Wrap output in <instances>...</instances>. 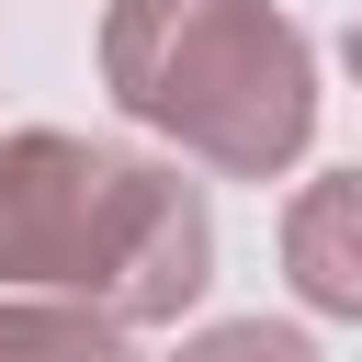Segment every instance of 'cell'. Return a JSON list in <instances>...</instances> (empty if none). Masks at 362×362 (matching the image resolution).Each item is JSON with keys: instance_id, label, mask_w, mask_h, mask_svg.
Masks as SVG:
<instances>
[{"instance_id": "cell-6", "label": "cell", "mask_w": 362, "mask_h": 362, "mask_svg": "<svg viewBox=\"0 0 362 362\" xmlns=\"http://www.w3.org/2000/svg\"><path fill=\"white\" fill-rule=\"evenodd\" d=\"M351 68H362V23H351Z\"/></svg>"}, {"instance_id": "cell-1", "label": "cell", "mask_w": 362, "mask_h": 362, "mask_svg": "<svg viewBox=\"0 0 362 362\" xmlns=\"http://www.w3.org/2000/svg\"><path fill=\"white\" fill-rule=\"evenodd\" d=\"M204 260L215 226L192 181L45 124L0 147V283H57L113 328H158L204 294Z\"/></svg>"}, {"instance_id": "cell-2", "label": "cell", "mask_w": 362, "mask_h": 362, "mask_svg": "<svg viewBox=\"0 0 362 362\" xmlns=\"http://www.w3.org/2000/svg\"><path fill=\"white\" fill-rule=\"evenodd\" d=\"M102 68L124 113H147L158 136H181L238 181H272L317 124L305 34L272 0H113Z\"/></svg>"}, {"instance_id": "cell-5", "label": "cell", "mask_w": 362, "mask_h": 362, "mask_svg": "<svg viewBox=\"0 0 362 362\" xmlns=\"http://www.w3.org/2000/svg\"><path fill=\"white\" fill-rule=\"evenodd\" d=\"M181 362H317L294 328H272V317H226V328H204Z\"/></svg>"}, {"instance_id": "cell-4", "label": "cell", "mask_w": 362, "mask_h": 362, "mask_svg": "<svg viewBox=\"0 0 362 362\" xmlns=\"http://www.w3.org/2000/svg\"><path fill=\"white\" fill-rule=\"evenodd\" d=\"M0 362H124V328L90 305H11L0 294Z\"/></svg>"}, {"instance_id": "cell-3", "label": "cell", "mask_w": 362, "mask_h": 362, "mask_svg": "<svg viewBox=\"0 0 362 362\" xmlns=\"http://www.w3.org/2000/svg\"><path fill=\"white\" fill-rule=\"evenodd\" d=\"M283 260H294V294H305V305L362 317V170H328L317 192H294Z\"/></svg>"}]
</instances>
